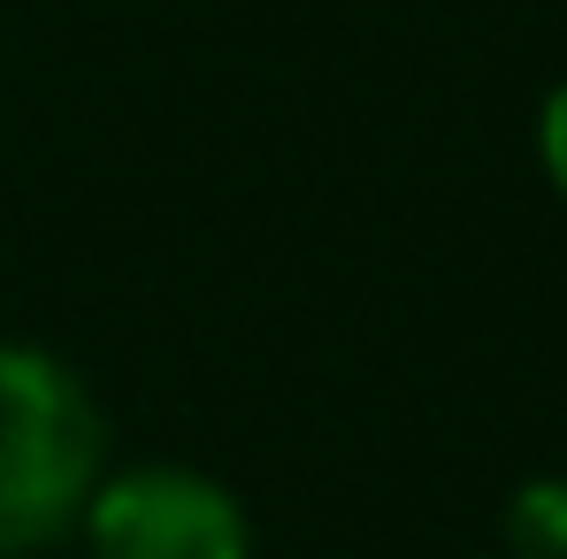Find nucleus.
Masks as SVG:
<instances>
[{
	"instance_id": "obj_1",
	"label": "nucleus",
	"mask_w": 567,
	"mask_h": 559,
	"mask_svg": "<svg viewBox=\"0 0 567 559\" xmlns=\"http://www.w3.org/2000/svg\"><path fill=\"white\" fill-rule=\"evenodd\" d=\"M107 475V422L85 375L47 345L0 338V559L62 545Z\"/></svg>"
},
{
	"instance_id": "obj_2",
	"label": "nucleus",
	"mask_w": 567,
	"mask_h": 559,
	"mask_svg": "<svg viewBox=\"0 0 567 559\" xmlns=\"http://www.w3.org/2000/svg\"><path fill=\"white\" fill-rule=\"evenodd\" d=\"M85 559H254V514L185 460L107 467L78 514Z\"/></svg>"
},
{
	"instance_id": "obj_3",
	"label": "nucleus",
	"mask_w": 567,
	"mask_h": 559,
	"mask_svg": "<svg viewBox=\"0 0 567 559\" xmlns=\"http://www.w3.org/2000/svg\"><path fill=\"white\" fill-rule=\"evenodd\" d=\"M506 559H567V475H529L506 498Z\"/></svg>"
},
{
	"instance_id": "obj_4",
	"label": "nucleus",
	"mask_w": 567,
	"mask_h": 559,
	"mask_svg": "<svg viewBox=\"0 0 567 559\" xmlns=\"http://www.w3.org/2000/svg\"><path fill=\"white\" fill-rule=\"evenodd\" d=\"M537 162H545L553 191L567 199V85L545 93V115H537Z\"/></svg>"
}]
</instances>
